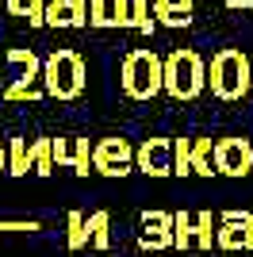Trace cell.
Here are the masks:
<instances>
[{"instance_id": "15", "label": "cell", "mask_w": 253, "mask_h": 257, "mask_svg": "<svg viewBox=\"0 0 253 257\" xmlns=\"http://www.w3.org/2000/svg\"><path fill=\"white\" fill-rule=\"evenodd\" d=\"M65 246L73 249H84V246H92V234H88V215L84 211H69L65 215Z\"/></svg>"}, {"instance_id": "20", "label": "cell", "mask_w": 253, "mask_h": 257, "mask_svg": "<svg viewBox=\"0 0 253 257\" xmlns=\"http://www.w3.org/2000/svg\"><path fill=\"white\" fill-rule=\"evenodd\" d=\"M196 246L200 249L219 246V219L211 211H196Z\"/></svg>"}, {"instance_id": "11", "label": "cell", "mask_w": 253, "mask_h": 257, "mask_svg": "<svg viewBox=\"0 0 253 257\" xmlns=\"http://www.w3.org/2000/svg\"><path fill=\"white\" fill-rule=\"evenodd\" d=\"M46 27H88V0H50Z\"/></svg>"}, {"instance_id": "21", "label": "cell", "mask_w": 253, "mask_h": 257, "mask_svg": "<svg viewBox=\"0 0 253 257\" xmlns=\"http://www.w3.org/2000/svg\"><path fill=\"white\" fill-rule=\"evenodd\" d=\"M88 234H92V249H111V215L92 211L88 215Z\"/></svg>"}, {"instance_id": "30", "label": "cell", "mask_w": 253, "mask_h": 257, "mask_svg": "<svg viewBox=\"0 0 253 257\" xmlns=\"http://www.w3.org/2000/svg\"><path fill=\"white\" fill-rule=\"evenodd\" d=\"M0 173H8V146L0 142Z\"/></svg>"}, {"instance_id": "25", "label": "cell", "mask_w": 253, "mask_h": 257, "mask_svg": "<svg viewBox=\"0 0 253 257\" xmlns=\"http://www.w3.org/2000/svg\"><path fill=\"white\" fill-rule=\"evenodd\" d=\"M0 230L4 234H35V230H42L39 219H0Z\"/></svg>"}, {"instance_id": "3", "label": "cell", "mask_w": 253, "mask_h": 257, "mask_svg": "<svg viewBox=\"0 0 253 257\" xmlns=\"http://www.w3.org/2000/svg\"><path fill=\"white\" fill-rule=\"evenodd\" d=\"M207 88V62L192 46H177V50L165 54V96L177 100V104H188V100L203 96Z\"/></svg>"}, {"instance_id": "19", "label": "cell", "mask_w": 253, "mask_h": 257, "mask_svg": "<svg viewBox=\"0 0 253 257\" xmlns=\"http://www.w3.org/2000/svg\"><path fill=\"white\" fill-rule=\"evenodd\" d=\"M131 27L142 35H154L161 27L158 20H154V0H131Z\"/></svg>"}, {"instance_id": "28", "label": "cell", "mask_w": 253, "mask_h": 257, "mask_svg": "<svg viewBox=\"0 0 253 257\" xmlns=\"http://www.w3.org/2000/svg\"><path fill=\"white\" fill-rule=\"evenodd\" d=\"M4 8H8V16H23L27 20V0H4Z\"/></svg>"}, {"instance_id": "14", "label": "cell", "mask_w": 253, "mask_h": 257, "mask_svg": "<svg viewBox=\"0 0 253 257\" xmlns=\"http://www.w3.org/2000/svg\"><path fill=\"white\" fill-rule=\"evenodd\" d=\"M8 173L12 177H27L35 173V154L27 139H8Z\"/></svg>"}, {"instance_id": "10", "label": "cell", "mask_w": 253, "mask_h": 257, "mask_svg": "<svg viewBox=\"0 0 253 257\" xmlns=\"http://www.w3.org/2000/svg\"><path fill=\"white\" fill-rule=\"evenodd\" d=\"M173 219L169 211H142V234H138V249H173Z\"/></svg>"}, {"instance_id": "13", "label": "cell", "mask_w": 253, "mask_h": 257, "mask_svg": "<svg viewBox=\"0 0 253 257\" xmlns=\"http://www.w3.org/2000/svg\"><path fill=\"white\" fill-rule=\"evenodd\" d=\"M4 58H8L12 65H20V77H23V81L42 85V62H46V58H39L31 46H8V54H4Z\"/></svg>"}, {"instance_id": "12", "label": "cell", "mask_w": 253, "mask_h": 257, "mask_svg": "<svg viewBox=\"0 0 253 257\" xmlns=\"http://www.w3.org/2000/svg\"><path fill=\"white\" fill-rule=\"evenodd\" d=\"M196 0H154V20L161 27H192Z\"/></svg>"}, {"instance_id": "16", "label": "cell", "mask_w": 253, "mask_h": 257, "mask_svg": "<svg viewBox=\"0 0 253 257\" xmlns=\"http://www.w3.org/2000/svg\"><path fill=\"white\" fill-rule=\"evenodd\" d=\"M188 246H196V215L177 211V219H173V249H188Z\"/></svg>"}, {"instance_id": "9", "label": "cell", "mask_w": 253, "mask_h": 257, "mask_svg": "<svg viewBox=\"0 0 253 257\" xmlns=\"http://www.w3.org/2000/svg\"><path fill=\"white\" fill-rule=\"evenodd\" d=\"M219 249L253 253V211H222L219 215Z\"/></svg>"}, {"instance_id": "26", "label": "cell", "mask_w": 253, "mask_h": 257, "mask_svg": "<svg viewBox=\"0 0 253 257\" xmlns=\"http://www.w3.org/2000/svg\"><path fill=\"white\" fill-rule=\"evenodd\" d=\"M131 27V0H111V31Z\"/></svg>"}, {"instance_id": "7", "label": "cell", "mask_w": 253, "mask_h": 257, "mask_svg": "<svg viewBox=\"0 0 253 257\" xmlns=\"http://www.w3.org/2000/svg\"><path fill=\"white\" fill-rule=\"evenodd\" d=\"M54 161L58 169H73L77 177H88L92 169V142L81 135H58L54 139Z\"/></svg>"}, {"instance_id": "4", "label": "cell", "mask_w": 253, "mask_h": 257, "mask_svg": "<svg viewBox=\"0 0 253 257\" xmlns=\"http://www.w3.org/2000/svg\"><path fill=\"white\" fill-rule=\"evenodd\" d=\"M88 85V65L77 50L69 46H58L54 54H46V62H42V88H46V96L54 100H77Z\"/></svg>"}, {"instance_id": "24", "label": "cell", "mask_w": 253, "mask_h": 257, "mask_svg": "<svg viewBox=\"0 0 253 257\" xmlns=\"http://www.w3.org/2000/svg\"><path fill=\"white\" fill-rule=\"evenodd\" d=\"M88 27L111 31V0H88Z\"/></svg>"}, {"instance_id": "23", "label": "cell", "mask_w": 253, "mask_h": 257, "mask_svg": "<svg viewBox=\"0 0 253 257\" xmlns=\"http://www.w3.org/2000/svg\"><path fill=\"white\" fill-rule=\"evenodd\" d=\"M192 173V139H173V177H188Z\"/></svg>"}, {"instance_id": "17", "label": "cell", "mask_w": 253, "mask_h": 257, "mask_svg": "<svg viewBox=\"0 0 253 257\" xmlns=\"http://www.w3.org/2000/svg\"><path fill=\"white\" fill-rule=\"evenodd\" d=\"M46 96V88L42 85H31V81H23V77H16L8 88H4V100L8 104H35V100Z\"/></svg>"}, {"instance_id": "2", "label": "cell", "mask_w": 253, "mask_h": 257, "mask_svg": "<svg viewBox=\"0 0 253 257\" xmlns=\"http://www.w3.org/2000/svg\"><path fill=\"white\" fill-rule=\"evenodd\" d=\"M119 88H123L126 100H138V104L161 96L165 92V58L154 46L126 50L123 62H119Z\"/></svg>"}, {"instance_id": "29", "label": "cell", "mask_w": 253, "mask_h": 257, "mask_svg": "<svg viewBox=\"0 0 253 257\" xmlns=\"http://www.w3.org/2000/svg\"><path fill=\"white\" fill-rule=\"evenodd\" d=\"M230 12H253V0H226Z\"/></svg>"}, {"instance_id": "1", "label": "cell", "mask_w": 253, "mask_h": 257, "mask_svg": "<svg viewBox=\"0 0 253 257\" xmlns=\"http://www.w3.org/2000/svg\"><path fill=\"white\" fill-rule=\"evenodd\" d=\"M207 88L222 104H238L253 88V65L242 46H219L207 62Z\"/></svg>"}, {"instance_id": "27", "label": "cell", "mask_w": 253, "mask_h": 257, "mask_svg": "<svg viewBox=\"0 0 253 257\" xmlns=\"http://www.w3.org/2000/svg\"><path fill=\"white\" fill-rule=\"evenodd\" d=\"M46 4L50 0H27V27H46Z\"/></svg>"}, {"instance_id": "5", "label": "cell", "mask_w": 253, "mask_h": 257, "mask_svg": "<svg viewBox=\"0 0 253 257\" xmlns=\"http://www.w3.org/2000/svg\"><path fill=\"white\" fill-rule=\"evenodd\" d=\"M92 169L100 177H126L135 173V146L123 139V135H107V139L92 142Z\"/></svg>"}, {"instance_id": "22", "label": "cell", "mask_w": 253, "mask_h": 257, "mask_svg": "<svg viewBox=\"0 0 253 257\" xmlns=\"http://www.w3.org/2000/svg\"><path fill=\"white\" fill-rule=\"evenodd\" d=\"M31 154H35V173H39V177H50V173L58 169V161H54V139H35Z\"/></svg>"}, {"instance_id": "6", "label": "cell", "mask_w": 253, "mask_h": 257, "mask_svg": "<svg viewBox=\"0 0 253 257\" xmlns=\"http://www.w3.org/2000/svg\"><path fill=\"white\" fill-rule=\"evenodd\" d=\"M215 173L222 177H249L253 173V142L242 135H226V139H215Z\"/></svg>"}, {"instance_id": "8", "label": "cell", "mask_w": 253, "mask_h": 257, "mask_svg": "<svg viewBox=\"0 0 253 257\" xmlns=\"http://www.w3.org/2000/svg\"><path fill=\"white\" fill-rule=\"evenodd\" d=\"M135 165L146 177H173V139H142L135 146Z\"/></svg>"}, {"instance_id": "18", "label": "cell", "mask_w": 253, "mask_h": 257, "mask_svg": "<svg viewBox=\"0 0 253 257\" xmlns=\"http://www.w3.org/2000/svg\"><path fill=\"white\" fill-rule=\"evenodd\" d=\"M211 154H215V142L211 139H192V173H196V177H211V173H215Z\"/></svg>"}]
</instances>
